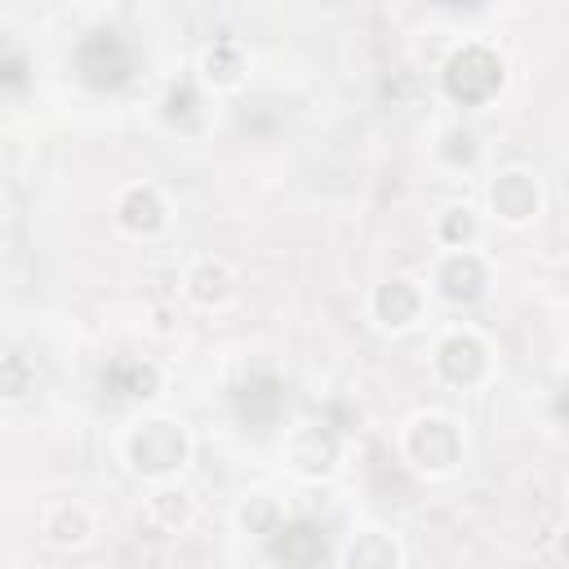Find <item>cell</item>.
Segmentation results:
<instances>
[{"label":"cell","instance_id":"1","mask_svg":"<svg viewBox=\"0 0 569 569\" xmlns=\"http://www.w3.org/2000/svg\"><path fill=\"white\" fill-rule=\"evenodd\" d=\"M120 458L133 476L169 485L191 462V431L169 413H142L120 431Z\"/></svg>","mask_w":569,"mask_h":569},{"label":"cell","instance_id":"2","mask_svg":"<svg viewBox=\"0 0 569 569\" xmlns=\"http://www.w3.org/2000/svg\"><path fill=\"white\" fill-rule=\"evenodd\" d=\"M462 449H467L462 427L440 409H422L400 427V458L427 480L449 476L462 462Z\"/></svg>","mask_w":569,"mask_h":569},{"label":"cell","instance_id":"3","mask_svg":"<svg viewBox=\"0 0 569 569\" xmlns=\"http://www.w3.org/2000/svg\"><path fill=\"white\" fill-rule=\"evenodd\" d=\"M440 84L453 102L462 107H485L498 89H502V58L480 44V40H467L458 44L449 58H445V71H440Z\"/></svg>","mask_w":569,"mask_h":569},{"label":"cell","instance_id":"4","mask_svg":"<svg viewBox=\"0 0 569 569\" xmlns=\"http://www.w3.org/2000/svg\"><path fill=\"white\" fill-rule=\"evenodd\" d=\"M431 373L445 387L471 391L493 373V351L476 329H449L440 333V342L431 347Z\"/></svg>","mask_w":569,"mask_h":569},{"label":"cell","instance_id":"5","mask_svg":"<svg viewBox=\"0 0 569 569\" xmlns=\"http://www.w3.org/2000/svg\"><path fill=\"white\" fill-rule=\"evenodd\" d=\"M431 293L449 307H471L489 293V258L476 249H440L431 262Z\"/></svg>","mask_w":569,"mask_h":569},{"label":"cell","instance_id":"6","mask_svg":"<svg viewBox=\"0 0 569 569\" xmlns=\"http://www.w3.org/2000/svg\"><path fill=\"white\" fill-rule=\"evenodd\" d=\"M284 467L298 476V480H329L342 462V436L333 427H320V422H302L284 436V449H280Z\"/></svg>","mask_w":569,"mask_h":569},{"label":"cell","instance_id":"7","mask_svg":"<svg viewBox=\"0 0 569 569\" xmlns=\"http://www.w3.org/2000/svg\"><path fill=\"white\" fill-rule=\"evenodd\" d=\"M489 209L507 222V227H525L542 213V182L533 169L525 164H507L498 169V178L489 182Z\"/></svg>","mask_w":569,"mask_h":569},{"label":"cell","instance_id":"8","mask_svg":"<svg viewBox=\"0 0 569 569\" xmlns=\"http://www.w3.org/2000/svg\"><path fill=\"white\" fill-rule=\"evenodd\" d=\"M422 307H427V289H422L418 280H409V276H391V280H382V284L369 293V316H373V325L387 329V333L413 329V325L422 320Z\"/></svg>","mask_w":569,"mask_h":569},{"label":"cell","instance_id":"9","mask_svg":"<svg viewBox=\"0 0 569 569\" xmlns=\"http://www.w3.org/2000/svg\"><path fill=\"white\" fill-rule=\"evenodd\" d=\"M236 289H240V276H236V267H231L227 258H218V253H200V258H191L187 271H182V293H187L196 307H204V311L227 307V302L236 298Z\"/></svg>","mask_w":569,"mask_h":569},{"label":"cell","instance_id":"10","mask_svg":"<svg viewBox=\"0 0 569 569\" xmlns=\"http://www.w3.org/2000/svg\"><path fill=\"white\" fill-rule=\"evenodd\" d=\"M98 520L80 498H53L40 507V538L58 551H76L84 542H93Z\"/></svg>","mask_w":569,"mask_h":569},{"label":"cell","instance_id":"11","mask_svg":"<svg viewBox=\"0 0 569 569\" xmlns=\"http://www.w3.org/2000/svg\"><path fill=\"white\" fill-rule=\"evenodd\" d=\"M116 227L120 231H129V236H160L164 227H169V200L151 187V182H133V187H124L120 196H116Z\"/></svg>","mask_w":569,"mask_h":569},{"label":"cell","instance_id":"12","mask_svg":"<svg viewBox=\"0 0 569 569\" xmlns=\"http://www.w3.org/2000/svg\"><path fill=\"white\" fill-rule=\"evenodd\" d=\"M196 516H200L196 493L182 489L178 480H169V485H151V493L142 498V525L156 529V533H182Z\"/></svg>","mask_w":569,"mask_h":569},{"label":"cell","instance_id":"13","mask_svg":"<svg viewBox=\"0 0 569 569\" xmlns=\"http://www.w3.org/2000/svg\"><path fill=\"white\" fill-rule=\"evenodd\" d=\"M271 556L280 569H320L325 533L316 525H280V533L271 538Z\"/></svg>","mask_w":569,"mask_h":569},{"label":"cell","instance_id":"14","mask_svg":"<svg viewBox=\"0 0 569 569\" xmlns=\"http://www.w3.org/2000/svg\"><path fill=\"white\" fill-rule=\"evenodd\" d=\"M102 387L120 400H151L160 391V369L151 360H138V356H120L102 369Z\"/></svg>","mask_w":569,"mask_h":569},{"label":"cell","instance_id":"15","mask_svg":"<svg viewBox=\"0 0 569 569\" xmlns=\"http://www.w3.org/2000/svg\"><path fill=\"white\" fill-rule=\"evenodd\" d=\"M244 71H249V58H244V49H240L236 40H218V44H209V49L200 53V84H209V89H218V93L240 89Z\"/></svg>","mask_w":569,"mask_h":569},{"label":"cell","instance_id":"16","mask_svg":"<svg viewBox=\"0 0 569 569\" xmlns=\"http://www.w3.org/2000/svg\"><path fill=\"white\" fill-rule=\"evenodd\" d=\"M405 551L391 533L382 529H360L347 547V569H400Z\"/></svg>","mask_w":569,"mask_h":569},{"label":"cell","instance_id":"17","mask_svg":"<svg viewBox=\"0 0 569 569\" xmlns=\"http://www.w3.org/2000/svg\"><path fill=\"white\" fill-rule=\"evenodd\" d=\"M436 240H440V249H476V240H480V213L471 204H449L436 218Z\"/></svg>","mask_w":569,"mask_h":569},{"label":"cell","instance_id":"18","mask_svg":"<svg viewBox=\"0 0 569 569\" xmlns=\"http://www.w3.org/2000/svg\"><path fill=\"white\" fill-rule=\"evenodd\" d=\"M236 520H240V529H249V533H262V538H276L280 533V525H284V511H280V502L271 498V493H244V502H240V511H236Z\"/></svg>","mask_w":569,"mask_h":569},{"label":"cell","instance_id":"19","mask_svg":"<svg viewBox=\"0 0 569 569\" xmlns=\"http://www.w3.org/2000/svg\"><path fill=\"white\" fill-rule=\"evenodd\" d=\"M556 409H560V418H569V382L560 387V396H556Z\"/></svg>","mask_w":569,"mask_h":569},{"label":"cell","instance_id":"20","mask_svg":"<svg viewBox=\"0 0 569 569\" xmlns=\"http://www.w3.org/2000/svg\"><path fill=\"white\" fill-rule=\"evenodd\" d=\"M556 547H560V560H569V525L560 529V542H556Z\"/></svg>","mask_w":569,"mask_h":569}]
</instances>
